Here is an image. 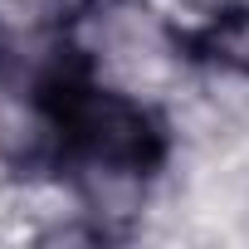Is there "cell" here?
Wrapping results in <instances>:
<instances>
[{
	"label": "cell",
	"instance_id": "1",
	"mask_svg": "<svg viewBox=\"0 0 249 249\" xmlns=\"http://www.w3.org/2000/svg\"><path fill=\"white\" fill-rule=\"evenodd\" d=\"M69 49L78 69L132 98H181L186 49L171 20L147 0H83L69 20Z\"/></svg>",
	"mask_w": 249,
	"mask_h": 249
},
{
	"label": "cell",
	"instance_id": "2",
	"mask_svg": "<svg viewBox=\"0 0 249 249\" xmlns=\"http://www.w3.org/2000/svg\"><path fill=\"white\" fill-rule=\"evenodd\" d=\"M59 127H64V152L73 161H112V166H142L152 171L161 161V127L142 98L107 88V83H64L59 98Z\"/></svg>",
	"mask_w": 249,
	"mask_h": 249
},
{
	"label": "cell",
	"instance_id": "3",
	"mask_svg": "<svg viewBox=\"0 0 249 249\" xmlns=\"http://www.w3.org/2000/svg\"><path fill=\"white\" fill-rule=\"evenodd\" d=\"M200 49L220 73L249 83V5H230L225 15H215L205 39H200Z\"/></svg>",
	"mask_w": 249,
	"mask_h": 249
},
{
	"label": "cell",
	"instance_id": "4",
	"mask_svg": "<svg viewBox=\"0 0 249 249\" xmlns=\"http://www.w3.org/2000/svg\"><path fill=\"white\" fill-rule=\"evenodd\" d=\"M181 5L196 10V15H210V20H215V15H225L230 5H239V0H181Z\"/></svg>",
	"mask_w": 249,
	"mask_h": 249
}]
</instances>
